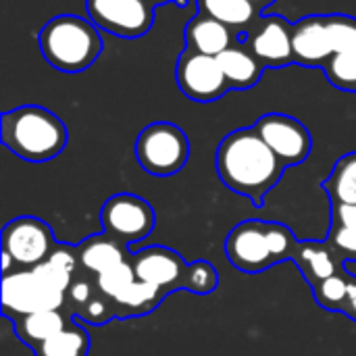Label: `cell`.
I'll list each match as a JSON object with an SVG mask.
<instances>
[{
    "instance_id": "29",
    "label": "cell",
    "mask_w": 356,
    "mask_h": 356,
    "mask_svg": "<svg viewBox=\"0 0 356 356\" xmlns=\"http://www.w3.org/2000/svg\"><path fill=\"white\" fill-rule=\"evenodd\" d=\"M327 244L340 252L346 254V259H356V229L346 225H336L332 223L330 234H327Z\"/></svg>"
},
{
    "instance_id": "19",
    "label": "cell",
    "mask_w": 356,
    "mask_h": 356,
    "mask_svg": "<svg viewBox=\"0 0 356 356\" xmlns=\"http://www.w3.org/2000/svg\"><path fill=\"white\" fill-rule=\"evenodd\" d=\"M196 8L198 13L221 21L238 35H246L261 19V10L248 0H196Z\"/></svg>"
},
{
    "instance_id": "14",
    "label": "cell",
    "mask_w": 356,
    "mask_h": 356,
    "mask_svg": "<svg viewBox=\"0 0 356 356\" xmlns=\"http://www.w3.org/2000/svg\"><path fill=\"white\" fill-rule=\"evenodd\" d=\"M292 52L300 67L323 69L334 54L325 15H309L292 23Z\"/></svg>"
},
{
    "instance_id": "11",
    "label": "cell",
    "mask_w": 356,
    "mask_h": 356,
    "mask_svg": "<svg viewBox=\"0 0 356 356\" xmlns=\"http://www.w3.org/2000/svg\"><path fill=\"white\" fill-rule=\"evenodd\" d=\"M257 134L261 140L275 152V156L284 163V167L300 165L309 159L313 148L311 131L298 119L284 115V113H269L263 115L254 123Z\"/></svg>"
},
{
    "instance_id": "25",
    "label": "cell",
    "mask_w": 356,
    "mask_h": 356,
    "mask_svg": "<svg viewBox=\"0 0 356 356\" xmlns=\"http://www.w3.org/2000/svg\"><path fill=\"white\" fill-rule=\"evenodd\" d=\"M348 282H350V277L344 271L336 273L330 280H323L317 286H313V296L323 309L342 313L346 296H348Z\"/></svg>"
},
{
    "instance_id": "2",
    "label": "cell",
    "mask_w": 356,
    "mask_h": 356,
    "mask_svg": "<svg viewBox=\"0 0 356 356\" xmlns=\"http://www.w3.org/2000/svg\"><path fill=\"white\" fill-rule=\"evenodd\" d=\"M300 240L294 232L277 221L246 219L225 238L227 261L248 275H259L284 261H294Z\"/></svg>"
},
{
    "instance_id": "10",
    "label": "cell",
    "mask_w": 356,
    "mask_h": 356,
    "mask_svg": "<svg viewBox=\"0 0 356 356\" xmlns=\"http://www.w3.org/2000/svg\"><path fill=\"white\" fill-rule=\"evenodd\" d=\"M90 21L113 35L136 40L154 25V8L144 0H86Z\"/></svg>"
},
{
    "instance_id": "16",
    "label": "cell",
    "mask_w": 356,
    "mask_h": 356,
    "mask_svg": "<svg viewBox=\"0 0 356 356\" xmlns=\"http://www.w3.org/2000/svg\"><path fill=\"white\" fill-rule=\"evenodd\" d=\"M217 60L232 90L254 88L263 77V69H265L263 63L254 56V52L242 40L232 44L225 52H221Z\"/></svg>"
},
{
    "instance_id": "33",
    "label": "cell",
    "mask_w": 356,
    "mask_h": 356,
    "mask_svg": "<svg viewBox=\"0 0 356 356\" xmlns=\"http://www.w3.org/2000/svg\"><path fill=\"white\" fill-rule=\"evenodd\" d=\"M144 2H148L152 8H156V6H161V4H167V2H173V4H177V6H186V4H188V0H144Z\"/></svg>"
},
{
    "instance_id": "6",
    "label": "cell",
    "mask_w": 356,
    "mask_h": 356,
    "mask_svg": "<svg viewBox=\"0 0 356 356\" xmlns=\"http://www.w3.org/2000/svg\"><path fill=\"white\" fill-rule=\"evenodd\" d=\"M67 294L50 286L35 269L6 273L2 277V315L8 319L40 311H60Z\"/></svg>"
},
{
    "instance_id": "26",
    "label": "cell",
    "mask_w": 356,
    "mask_h": 356,
    "mask_svg": "<svg viewBox=\"0 0 356 356\" xmlns=\"http://www.w3.org/2000/svg\"><path fill=\"white\" fill-rule=\"evenodd\" d=\"M96 286L100 290V294H104L108 300H117L134 282H136V273L131 267V259L127 263H121L108 271H102L98 275H94Z\"/></svg>"
},
{
    "instance_id": "13",
    "label": "cell",
    "mask_w": 356,
    "mask_h": 356,
    "mask_svg": "<svg viewBox=\"0 0 356 356\" xmlns=\"http://www.w3.org/2000/svg\"><path fill=\"white\" fill-rule=\"evenodd\" d=\"M244 42L267 69H282L294 63L292 23L280 15L261 17L244 35Z\"/></svg>"
},
{
    "instance_id": "20",
    "label": "cell",
    "mask_w": 356,
    "mask_h": 356,
    "mask_svg": "<svg viewBox=\"0 0 356 356\" xmlns=\"http://www.w3.org/2000/svg\"><path fill=\"white\" fill-rule=\"evenodd\" d=\"M294 263L298 265L311 288L338 273L336 250L327 242H315V240L300 242Z\"/></svg>"
},
{
    "instance_id": "4",
    "label": "cell",
    "mask_w": 356,
    "mask_h": 356,
    "mask_svg": "<svg viewBox=\"0 0 356 356\" xmlns=\"http://www.w3.org/2000/svg\"><path fill=\"white\" fill-rule=\"evenodd\" d=\"M42 56L63 73H81L102 54L104 42L98 27L79 15H56L38 33Z\"/></svg>"
},
{
    "instance_id": "1",
    "label": "cell",
    "mask_w": 356,
    "mask_h": 356,
    "mask_svg": "<svg viewBox=\"0 0 356 356\" xmlns=\"http://www.w3.org/2000/svg\"><path fill=\"white\" fill-rule=\"evenodd\" d=\"M215 167L223 186L248 198L257 209L263 207L265 196L286 171L284 163L261 140L254 127H240L227 134L217 148Z\"/></svg>"
},
{
    "instance_id": "27",
    "label": "cell",
    "mask_w": 356,
    "mask_h": 356,
    "mask_svg": "<svg viewBox=\"0 0 356 356\" xmlns=\"http://www.w3.org/2000/svg\"><path fill=\"white\" fill-rule=\"evenodd\" d=\"M327 31L336 52H356V17L350 15H325Z\"/></svg>"
},
{
    "instance_id": "34",
    "label": "cell",
    "mask_w": 356,
    "mask_h": 356,
    "mask_svg": "<svg viewBox=\"0 0 356 356\" xmlns=\"http://www.w3.org/2000/svg\"><path fill=\"white\" fill-rule=\"evenodd\" d=\"M252 6H257L259 10H265L267 6H271V4H275V0H248Z\"/></svg>"
},
{
    "instance_id": "32",
    "label": "cell",
    "mask_w": 356,
    "mask_h": 356,
    "mask_svg": "<svg viewBox=\"0 0 356 356\" xmlns=\"http://www.w3.org/2000/svg\"><path fill=\"white\" fill-rule=\"evenodd\" d=\"M342 271H344L348 277L356 280V259H346V261L342 263Z\"/></svg>"
},
{
    "instance_id": "30",
    "label": "cell",
    "mask_w": 356,
    "mask_h": 356,
    "mask_svg": "<svg viewBox=\"0 0 356 356\" xmlns=\"http://www.w3.org/2000/svg\"><path fill=\"white\" fill-rule=\"evenodd\" d=\"M332 223L356 229V204H332Z\"/></svg>"
},
{
    "instance_id": "21",
    "label": "cell",
    "mask_w": 356,
    "mask_h": 356,
    "mask_svg": "<svg viewBox=\"0 0 356 356\" xmlns=\"http://www.w3.org/2000/svg\"><path fill=\"white\" fill-rule=\"evenodd\" d=\"M163 298H167V294L146 282H140L136 277V282L117 298L113 300L115 311H117V319H129V317H142L152 313Z\"/></svg>"
},
{
    "instance_id": "5",
    "label": "cell",
    "mask_w": 356,
    "mask_h": 356,
    "mask_svg": "<svg viewBox=\"0 0 356 356\" xmlns=\"http://www.w3.org/2000/svg\"><path fill=\"white\" fill-rule=\"evenodd\" d=\"M136 159L146 173L171 177L186 167L190 159V140L179 125L154 121L140 131L136 140Z\"/></svg>"
},
{
    "instance_id": "3",
    "label": "cell",
    "mask_w": 356,
    "mask_h": 356,
    "mask_svg": "<svg viewBox=\"0 0 356 356\" xmlns=\"http://www.w3.org/2000/svg\"><path fill=\"white\" fill-rule=\"evenodd\" d=\"M0 140L15 156L27 163H46L65 150L69 131L52 111L23 104L2 113Z\"/></svg>"
},
{
    "instance_id": "18",
    "label": "cell",
    "mask_w": 356,
    "mask_h": 356,
    "mask_svg": "<svg viewBox=\"0 0 356 356\" xmlns=\"http://www.w3.org/2000/svg\"><path fill=\"white\" fill-rule=\"evenodd\" d=\"M73 319L75 317H71V315L65 317L60 311H40V313L10 319V321H13V330H15L17 338L25 346L35 350L42 342H46L48 338H52L60 330H65Z\"/></svg>"
},
{
    "instance_id": "22",
    "label": "cell",
    "mask_w": 356,
    "mask_h": 356,
    "mask_svg": "<svg viewBox=\"0 0 356 356\" xmlns=\"http://www.w3.org/2000/svg\"><path fill=\"white\" fill-rule=\"evenodd\" d=\"M332 204H356V152L340 156L321 184Z\"/></svg>"
},
{
    "instance_id": "24",
    "label": "cell",
    "mask_w": 356,
    "mask_h": 356,
    "mask_svg": "<svg viewBox=\"0 0 356 356\" xmlns=\"http://www.w3.org/2000/svg\"><path fill=\"white\" fill-rule=\"evenodd\" d=\"M327 81L342 90V92H356V52H336L323 65Z\"/></svg>"
},
{
    "instance_id": "12",
    "label": "cell",
    "mask_w": 356,
    "mask_h": 356,
    "mask_svg": "<svg viewBox=\"0 0 356 356\" xmlns=\"http://www.w3.org/2000/svg\"><path fill=\"white\" fill-rule=\"evenodd\" d=\"M134 273L140 282H146L159 290H163L167 296L179 290H186L190 263L184 261V257L167 246H148L131 257Z\"/></svg>"
},
{
    "instance_id": "9",
    "label": "cell",
    "mask_w": 356,
    "mask_h": 356,
    "mask_svg": "<svg viewBox=\"0 0 356 356\" xmlns=\"http://www.w3.org/2000/svg\"><path fill=\"white\" fill-rule=\"evenodd\" d=\"M175 81L177 88L194 102H215L232 90L217 56L188 48L177 56Z\"/></svg>"
},
{
    "instance_id": "8",
    "label": "cell",
    "mask_w": 356,
    "mask_h": 356,
    "mask_svg": "<svg viewBox=\"0 0 356 356\" xmlns=\"http://www.w3.org/2000/svg\"><path fill=\"white\" fill-rule=\"evenodd\" d=\"M2 250L8 252L15 265L33 269L42 265L58 246L50 225L38 217L23 215L8 221L2 229Z\"/></svg>"
},
{
    "instance_id": "31",
    "label": "cell",
    "mask_w": 356,
    "mask_h": 356,
    "mask_svg": "<svg viewBox=\"0 0 356 356\" xmlns=\"http://www.w3.org/2000/svg\"><path fill=\"white\" fill-rule=\"evenodd\" d=\"M342 313L346 317H350L353 321H356V280H353V277L348 282V296H346V302H344Z\"/></svg>"
},
{
    "instance_id": "23",
    "label": "cell",
    "mask_w": 356,
    "mask_h": 356,
    "mask_svg": "<svg viewBox=\"0 0 356 356\" xmlns=\"http://www.w3.org/2000/svg\"><path fill=\"white\" fill-rule=\"evenodd\" d=\"M90 334L79 323H69L56 336L42 342L33 355L35 356H88L90 355Z\"/></svg>"
},
{
    "instance_id": "15",
    "label": "cell",
    "mask_w": 356,
    "mask_h": 356,
    "mask_svg": "<svg viewBox=\"0 0 356 356\" xmlns=\"http://www.w3.org/2000/svg\"><path fill=\"white\" fill-rule=\"evenodd\" d=\"M184 35H186L188 50L209 54V56H219L221 52H225L232 44L240 40L234 29H229L227 25H223L221 21L204 13H198L188 21Z\"/></svg>"
},
{
    "instance_id": "7",
    "label": "cell",
    "mask_w": 356,
    "mask_h": 356,
    "mask_svg": "<svg viewBox=\"0 0 356 356\" xmlns=\"http://www.w3.org/2000/svg\"><path fill=\"white\" fill-rule=\"evenodd\" d=\"M102 232L121 242L123 246L146 240L156 225V213L142 196L119 192L111 196L100 209Z\"/></svg>"
},
{
    "instance_id": "28",
    "label": "cell",
    "mask_w": 356,
    "mask_h": 356,
    "mask_svg": "<svg viewBox=\"0 0 356 356\" xmlns=\"http://www.w3.org/2000/svg\"><path fill=\"white\" fill-rule=\"evenodd\" d=\"M219 288V273L209 261H196L190 263V273L186 282V292L209 296Z\"/></svg>"
},
{
    "instance_id": "17",
    "label": "cell",
    "mask_w": 356,
    "mask_h": 356,
    "mask_svg": "<svg viewBox=\"0 0 356 356\" xmlns=\"http://www.w3.org/2000/svg\"><path fill=\"white\" fill-rule=\"evenodd\" d=\"M77 254H79L81 267L92 275L108 271V269H113L121 263H127L131 259L127 254V246H123L121 242H117L115 238H111L104 232L94 234L90 238H86L81 244H77Z\"/></svg>"
}]
</instances>
